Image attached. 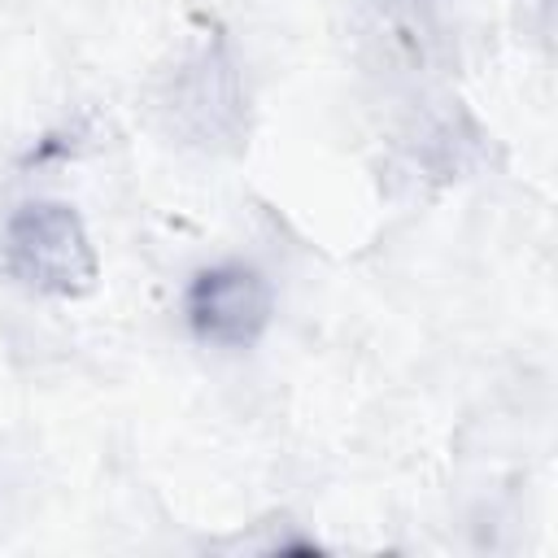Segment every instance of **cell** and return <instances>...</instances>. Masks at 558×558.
I'll return each instance as SVG.
<instances>
[{"label":"cell","mask_w":558,"mask_h":558,"mask_svg":"<svg viewBox=\"0 0 558 558\" xmlns=\"http://www.w3.org/2000/svg\"><path fill=\"white\" fill-rule=\"evenodd\" d=\"M357 52L375 74L427 78L445 61V22L436 0H357Z\"/></svg>","instance_id":"cell-4"},{"label":"cell","mask_w":558,"mask_h":558,"mask_svg":"<svg viewBox=\"0 0 558 558\" xmlns=\"http://www.w3.org/2000/svg\"><path fill=\"white\" fill-rule=\"evenodd\" d=\"M4 266L9 275L39 296H87L96 288L100 262L92 235L74 205L65 201H26L4 222Z\"/></svg>","instance_id":"cell-2"},{"label":"cell","mask_w":558,"mask_h":558,"mask_svg":"<svg viewBox=\"0 0 558 558\" xmlns=\"http://www.w3.org/2000/svg\"><path fill=\"white\" fill-rule=\"evenodd\" d=\"M157 113L170 135L201 153L235 148L244 135V83L227 39L201 35L166 74L157 92Z\"/></svg>","instance_id":"cell-1"},{"label":"cell","mask_w":558,"mask_h":558,"mask_svg":"<svg viewBox=\"0 0 558 558\" xmlns=\"http://www.w3.org/2000/svg\"><path fill=\"white\" fill-rule=\"evenodd\" d=\"M183 314L201 344L253 349L275 318V288L248 262H218L192 275Z\"/></svg>","instance_id":"cell-3"}]
</instances>
